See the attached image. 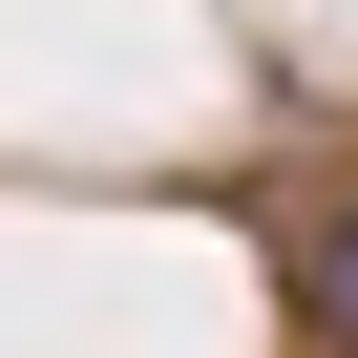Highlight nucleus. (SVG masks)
Masks as SVG:
<instances>
[{
  "label": "nucleus",
  "instance_id": "1",
  "mask_svg": "<svg viewBox=\"0 0 358 358\" xmlns=\"http://www.w3.org/2000/svg\"><path fill=\"white\" fill-rule=\"evenodd\" d=\"M295 316H316V358H358V190L295 211Z\"/></svg>",
  "mask_w": 358,
  "mask_h": 358
}]
</instances>
